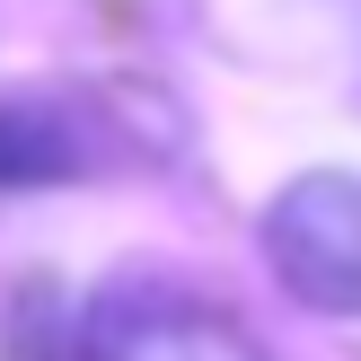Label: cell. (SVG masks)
Listing matches in <instances>:
<instances>
[{
	"instance_id": "1",
	"label": "cell",
	"mask_w": 361,
	"mask_h": 361,
	"mask_svg": "<svg viewBox=\"0 0 361 361\" xmlns=\"http://www.w3.org/2000/svg\"><path fill=\"white\" fill-rule=\"evenodd\" d=\"M264 264L317 317H361V176L317 168L264 203Z\"/></svg>"
},
{
	"instance_id": "2",
	"label": "cell",
	"mask_w": 361,
	"mask_h": 361,
	"mask_svg": "<svg viewBox=\"0 0 361 361\" xmlns=\"http://www.w3.org/2000/svg\"><path fill=\"white\" fill-rule=\"evenodd\" d=\"M80 361H264V353L221 300L159 282V274H123L88 300Z\"/></svg>"
},
{
	"instance_id": "3",
	"label": "cell",
	"mask_w": 361,
	"mask_h": 361,
	"mask_svg": "<svg viewBox=\"0 0 361 361\" xmlns=\"http://www.w3.org/2000/svg\"><path fill=\"white\" fill-rule=\"evenodd\" d=\"M106 168V133L88 106L62 97H0V194H44Z\"/></svg>"
}]
</instances>
